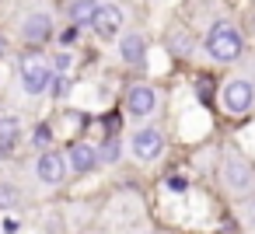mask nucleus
Returning a JSON list of instances; mask_svg holds the SVG:
<instances>
[{"label":"nucleus","instance_id":"obj_1","mask_svg":"<svg viewBox=\"0 0 255 234\" xmlns=\"http://www.w3.org/2000/svg\"><path fill=\"white\" fill-rule=\"evenodd\" d=\"M206 49H210V56L217 63H234L241 56V35H238V28L227 25V21H217L213 32H210V39H206Z\"/></svg>","mask_w":255,"mask_h":234},{"label":"nucleus","instance_id":"obj_2","mask_svg":"<svg viewBox=\"0 0 255 234\" xmlns=\"http://www.w3.org/2000/svg\"><path fill=\"white\" fill-rule=\"evenodd\" d=\"M49 81H53V70H49V63L42 56H35V53L21 56V88L28 95H42L49 88Z\"/></svg>","mask_w":255,"mask_h":234},{"label":"nucleus","instance_id":"obj_3","mask_svg":"<svg viewBox=\"0 0 255 234\" xmlns=\"http://www.w3.org/2000/svg\"><path fill=\"white\" fill-rule=\"evenodd\" d=\"M255 105V88L248 81H231L224 88V109L234 112V116H245L248 109Z\"/></svg>","mask_w":255,"mask_h":234},{"label":"nucleus","instance_id":"obj_4","mask_svg":"<svg viewBox=\"0 0 255 234\" xmlns=\"http://www.w3.org/2000/svg\"><path fill=\"white\" fill-rule=\"evenodd\" d=\"M224 182H227L231 192H248L252 182H255V171H252L248 161H241V157H227V161H224Z\"/></svg>","mask_w":255,"mask_h":234},{"label":"nucleus","instance_id":"obj_5","mask_svg":"<svg viewBox=\"0 0 255 234\" xmlns=\"http://www.w3.org/2000/svg\"><path fill=\"white\" fill-rule=\"evenodd\" d=\"M67 157L60 154V150H46L39 161H35V171H39V178L46 182V185H60L63 178H67Z\"/></svg>","mask_w":255,"mask_h":234},{"label":"nucleus","instance_id":"obj_6","mask_svg":"<svg viewBox=\"0 0 255 234\" xmlns=\"http://www.w3.org/2000/svg\"><path fill=\"white\" fill-rule=\"evenodd\" d=\"M91 28H95L102 39L119 35V28H123V7H116V4H98V11H95V18H91Z\"/></svg>","mask_w":255,"mask_h":234},{"label":"nucleus","instance_id":"obj_7","mask_svg":"<svg viewBox=\"0 0 255 234\" xmlns=\"http://www.w3.org/2000/svg\"><path fill=\"white\" fill-rule=\"evenodd\" d=\"M133 154H136V161H154L157 154H161V147H164V136H161V129H154V126H147V129H140V133H133Z\"/></svg>","mask_w":255,"mask_h":234},{"label":"nucleus","instance_id":"obj_8","mask_svg":"<svg viewBox=\"0 0 255 234\" xmlns=\"http://www.w3.org/2000/svg\"><path fill=\"white\" fill-rule=\"evenodd\" d=\"M126 109H129V116H150V112L157 109V95H154V88H147V84L129 88V95H126Z\"/></svg>","mask_w":255,"mask_h":234},{"label":"nucleus","instance_id":"obj_9","mask_svg":"<svg viewBox=\"0 0 255 234\" xmlns=\"http://www.w3.org/2000/svg\"><path fill=\"white\" fill-rule=\"evenodd\" d=\"M67 164L77 171V175H88V171H95V164H98V150L91 147V143H74L70 147V154H67Z\"/></svg>","mask_w":255,"mask_h":234},{"label":"nucleus","instance_id":"obj_10","mask_svg":"<svg viewBox=\"0 0 255 234\" xmlns=\"http://www.w3.org/2000/svg\"><path fill=\"white\" fill-rule=\"evenodd\" d=\"M21 140V119L18 116H0V154H7Z\"/></svg>","mask_w":255,"mask_h":234},{"label":"nucleus","instance_id":"obj_11","mask_svg":"<svg viewBox=\"0 0 255 234\" xmlns=\"http://www.w3.org/2000/svg\"><path fill=\"white\" fill-rule=\"evenodd\" d=\"M21 32H25V39H28V42H46V39H49V32H53V18H49V14H32V18L25 21V28H21Z\"/></svg>","mask_w":255,"mask_h":234},{"label":"nucleus","instance_id":"obj_12","mask_svg":"<svg viewBox=\"0 0 255 234\" xmlns=\"http://www.w3.org/2000/svg\"><path fill=\"white\" fill-rule=\"evenodd\" d=\"M119 53H123L126 63H143V56H147V42H143L140 35H126L123 46H119Z\"/></svg>","mask_w":255,"mask_h":234},{"label":"nucleus","instance_id":"obj_13","mask_svg":"<svg viewBox=\"0 0 255 234\" xmlns=\"http://www.w3.org/2000/svg\"><path fill=\"white\" fill-rule=\"evenodd\" d=\"M95 11H98L95 0H74V4H70V21H74L77 28H81V25H91Z\"/></svg>","mask_w":255,"mask_h":234},{"label":"nucleus","instance_id":"obj_14","mask_svg":"<svg viewBox=\"0 0 255 234\" xmlns=\"http://www.w3.org/2000/svg\"><path fill=\"white\" fill-rule=\"evenodd\" d=\"M119 154H123V143H119V136H116V133H109V136H105V143H102V150H98V161L116 164V161H119Z\"/></svg>","mask_w":255,"mask_h":234},{"label":"nucleus","instance_id":"obj_15","mask_svg":"<svg viewBox=\"0 0 255 234\" xmlns=\"http://www.w3.org/2000/svg\"><path fill=\"white\" fill-rule=\"evenodd\" d=\"M21 196H18V189L14 185H0V210H7V206H14Z\"/></svg>","mask_w":255,"mask_h":234},{"label":"nucleus","instance_id":"obj_16","mask_svg":"<svg viewBox=\"0 0 255 234\" xmlns=\"http://www.w3.org/2000/svg\"><path fill=\"white\" fill-rule=\"evenodd\" d=\"M49 140H53V129H49V126H39V129H35V143H39V147H46Z\"/></svg>","mask_w":255,"mask_h":234},{"label":"nucleus","instance_id":"obj_17","mask_svg":"<svg viewBox=\"0 0 255 234\" xmlns=\"http://www.w3.org/2000/svg\"><path fill=\"white\" fill-rule=\"evenodd\" d=\"M63 88H67V84H63V77L56 74V77L49 81V91H53V95H63Z\"/></svg>","mask_w":255,"mask_h":234},{"label":"nucleus","instance_id":"obj_18","mask_svg":"<svg viewBox=\"0 0 255 234\" xmlns=\"http://www.w3.org/2000/svg\"><path fill=\"white\" fill-rule=\"evenodd\" d=\"M245 220H248V224H252V227H255V199H252V203H248V206H245Z\"/></svg>","mask_w":255,"mask_h":234},{"label":"nucleus","instance_id":"obj_19","mask_svg":"<svg viewBox=\"0 0 255 234\" xmlns=\"http://www.w3.org/2000/svg\"><path fill=\"white\" fill-rule=\"evenodd\" d=\"M0 56H4V35H0Z\"/></svg>","mask_w":255,"mask_h":234}]
</instances>
